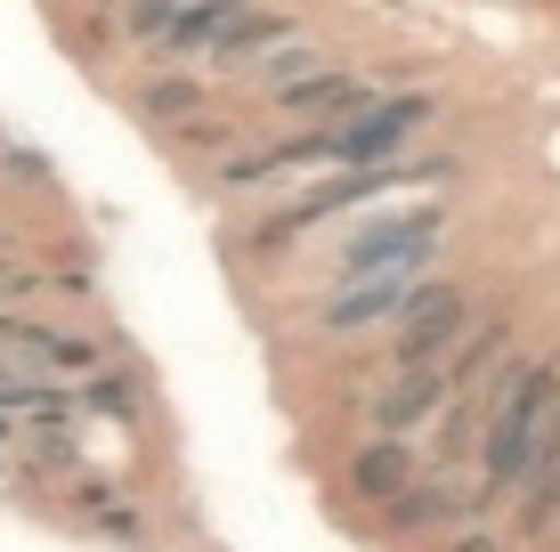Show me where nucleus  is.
<instances>
[{"label":"nucleus","instance_id":"obj_1","mask_svg":"<svg viewBox=\"0 0 560 552\" xmlns=\"http://www.w3.org/2000/svg\"><path fill=\"white\" fill-rule=\"evenodd\" d=\"M479 390H488V414H479L471 471H479V488H488L495 504H512V488L528 480L536 447H545L552 423H560V350H512Z\"/></svg>","mask_w":560,"mask_h":552},{"label":"nucleus","instance_id":"obj_2","mask_svg":"<svg viewBox=\"0 0 560 552\" xmlns=\"http://www.w3.org/2000/svg\"><path fill=\"white\" fill-rule=\"evenodd\" d=\"M455 236V212L447 203H407V212H390V203H374V212L341 220L334 252H325V284H350V277H390V269H439V252H447Z\"/></svg>","mask_w":560,"mask_h":552},{"label":"nucleus","instance_id":"obj_3","mask_svg":"<svg viewBox=\"0 0 560 552\" xmlns=\"http://www.w3.org/2000/svg\"><path fill=\"white\" fill-rule=\"evenodd\" d=\"M98 366H114V341L73 326L49 309H9L0 317V383H42V390H73Z\"/></svg>","mask_w":560,"mask_h":552},{"label":"nucleus","instance_id":"obj_4","mask_svg":"<svg viewBox=\"0 0 560 552\" xmlns=\"http://www.w3.org/2000/svg\"><path fill=\"white\" fill-rule=\"evenodd\" d=\"M439 122V98L431 90H382L374 106L341 114V122H317V146H325V171H382V163H407L422 155V130Z\"/></svg>","mask_w":560,"mask_h":552},{"label":"nucleus","instance_id":"obj_5","mask_svg":"<svg viewBox=\"0 0 560 552\" xmlns=\"http://www.w3.org/2000/svg\"><path fill=\"white\" fill-rule=\"evenodd\" d=\"M488 512H495V496L479 488L471 463H463V471L422 463V480L398 488V496L374 512V537H382V544H422V537H455V528L488 520Z\"/></svg>","mask_w":560,"mask_h":552},{"label":"nucleus","instance_id":"obj_6","mask_svg":"<svg viewBox=\"0 0 560 552\" xmlns=\"http://www.w3.org/2000/svg\"><path fill=\"white\" fill-rule=\"evenodd\" d=\"M479 317H488V309H479L471 277H422L415 301L398 309V326H390V366H447Z\"/></svg>","mask_w":560,"mask_h":552},{"label":"nucleus","instance_id":"obj_7","mask_svg":"<svg viewBox=\"0 0 560 552\" xmlns=\"http://www.w3.org/2000/svg\"><path fill=\"white\" fill-rule=\"evenodd\" d=\"M439 277V269H390V277H350V284H325L317 301H308L301 333L308 341H365V333H390L398 309L415 301V284Z\"/></svg>","mask_w":560,"mask_h":552},{"label":"nucleus","instance_id":"obj_8","mask_svg":"<svg viewBox=\"0 0 560 552\" xmlns=\"http://www.w3.org/2000/svg\"><path fill=\"white\" fill-rule=\"evenodd\" d=\"M57 512H66L82 537H98V544H130V552H147L154 544V520H147V504L130 496L114 471H73L66 488H49Z\"/></svg>","mask_w":560,"mask_h":552},{"label":"nucleus","instance_id":"obj_9","mask_svg":"<svg viewBox=\"0 0 560 552\" xmlns=\"http://www.w3.org/2000/svg\"><path fill=\"white\" fill-rule=\"evenodd\" d=\"M447 407H455V374L447 366H390L374 390H365V431H382V439H422Z\"/></svg>","mask_w":560,"mask_h":552},{"label":"nucleus","instance_id":"obj_10","mask_svg":"<svg viewBox=\"0 0 560 552\" xmlns=\"http://www.w3.org/2000/svg\"><path fill=\"white\" fill-rule=\"evenodd\" d=\"M415 480H422V439H382V431H365V439L341 455V504L382 512L398 488H415Z\"/></svg>","mask_w":560,"mask_h":552},{"label":"nucleus","instance_id":"obj_11","mask_svg":"<svg viewBox=\"0 0 560 552\" xmlns=\"http://www.w3.org/2000/svg\"><path fill=\"white\" fill-rule=\"evenodd\" d=\"M122 106L139 114V122L154 130V139H171L179 122H196L203 106H220V90H211V73H187V66H154L139 73V82L122 90Z\"/></svg>","mask_w":560,"mask_h":552},{"label":"nucleus","instance_id":"obj_12","mask_svg":"<svg viewBox=\"0 0 560 552\" xmlns=\"http://www.w3.org/2000/svg\"><path fill=\"white\" fill-rule=\"evenodd\" d=\"M552 537H560V423H552V439L536 447L528 480L512 488V552L552 544Z\"/></svg>","mask_w":560,"mask_h":552},{"label":"nucleus","instance_id":"obj_13","mask_svg":"<svg viewBox=\"0 0 560 552\" xmlns=\"http://www.w3.org/2000/svg\"><path fill=\"white\" fill-rule=\"evenodd\" d=\"M73 407H82V423H122V431H139V423H154V383L139 366H98L90 383H73Z\"/></svg>","mask_w":560,"mask_h":552},{"label":"nucleus","instance_id":"obj_14","mask_svg":"<svg viewBox=\"0 0 560 552\" xmlns=\"http://www.w3.org/2000/svg\"><path fill=\"white\" fill-rule=\"evenodd\" d=\"M439 552H512V537L488 528V520H471V528H455V537H439Z\"/></svg>","mask_w":560,"mask_h":552},{"label":"nucleus","instance_id":"obj_15","mask_svg":"<svg viewBox=\"0 0 560 552\" xmlns=\"http://www.w3.org/2000/svg\"><path fill=\"white\" fill-rule=\"evenodd\" d=\"M0 496H33V480H25V463H16V455H0Z\"/></svg>","mask_w":560,"mask_h":552},{"label":"nucleus","instance_id":"obj_16","mask_svg":"<svg viewBox=\"0 0 560 552\" xmlns=\"http://www.w3.org/2000/svg\"><path fill=\"white\" fill-rule=\"evenodd\" d=\"M0 155H9V130H0Z\"/></svg>","mask_w":560,"mask_h":552}]
</instances>
